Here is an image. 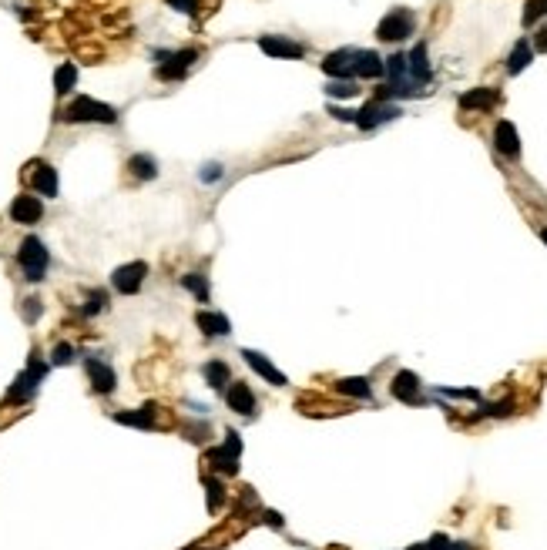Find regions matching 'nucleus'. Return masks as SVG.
I'll return each mask as SVG.
<instances>
[{"label":"nucleus","instance_id":"nucleus-17","mask_svg":"<svg viewBox=\"0 0 547 550\" xmlns=\"http://www.w3.org/2000/svg\"><path fill=\"white\" fill-rule=\"evenodd\" d=\"M497 101H501V94L494 88H473V91L460 94V107L463 111H490Z\"/></svg>","mask_w":547,"mask_h":550},{"label":"nucleus","instance_id":"nucleus-23","mask_svg":"<svg viewBox=\"0 0 547 550\" xmlns=\"http://www.w3.org/2000/svg\"><path fill=\"white\" fill-rule=\"evenodd\" d=\"M531 61H534V47L527 44V37H520L514 44V51H510V58H507V74H520Z\"/></svg>","mask_w":547,"mask_h":550},{"label":"nucleus","instance_id":"nucleus-11","mask_svg":"<svg viewBox=\"0 0 547 550\" xmlns=\"http://www.w3.org/2000/svg\"><path fill=\"white\" fill-rule=\"evenodd\" d=\"M225 403L232 412H239V416H252L256 412V393H252V386L242 380H232L225 393Z\"/></svg>","mask_w":547,"mask_h":550},{"label":"nucleus","instance_id":"nucleus-24","mask_svg":"<svg viewBox=\"0 0 547 550\" xmlns=\"http://www.w3.org/2000/svg\"><path fill=\"white\" fill-rule=\"evenodd\" d=\"M202 376H205V382H209L212 389H225L228 382H232V373H228V366L222 363V359H212V363H205Z\"/></svg>","mask_w":547,"mask_h":550},{"label":"nucleus","instance_id":"nucleus-9","mask_svg":"<svg viewBox=\"0 0 547 550\" xmlns=\"http://www.w3.org/2000/svg\"><path fill=\"white\" fill-rule=\"evenodd\" d=\"M84 369H88V380H91V389H94V393H101V396L114 393V386H118V373L107 366L105 359L88 356V359H84Z\"/></svg>","mask_w":547,"mask_h":550},{"label":"nucleus","instance_id":"nucleus-6","mask_svg":"<svg viewBox=\"0 0 547 550\" xmlns=\"http://www.w3.org/2000/svg\"><path fill=\"white\" fill-rule=\"evenodd\" d=\"M154 58H158V61H168V64H158V81H178V77H185L188 67L195 64L198 47H185V51H175V54L158 51Z\"/></svg>","mask_w":547,"mask_h":550},{"label":"nucleus","instance_id":"nucleus-19","mask_svg":"<svg viewBox=\"0 0 547 550\" xmlns=\"http://www.w3.org/2000/svg\"><path fill=\"white\" fill-rule=\"evenodd\" d=\"M494 145H497V152L507 154V158H517L520 154V138H517V128L510 121H501L497 124V131H494Z\"/></svg>","mask_w":547,"mask_h":550},{"label":"nucleus","instance_id":"nucleus-4","mask_svg":"<svg viewBox=\"0 0 547 550\" xmlns=\"http://www.w3.org/2000/svg\"><path fill=\"white\" fill-rule=\"evenodd\" d=\"M239 453H242V436L235 429H228L225 443L209 450V463H212V470H218V474L235 476L239 474Z\"/></svg>","mask_w":547,"mask_h":550},{"label":"nucleus","instance_id":"nucleus-39","mask_svg":"<svg viewBox=\"0 0 547 550\" xmlns=\"http://www.w3.org/2000/svg\"><path fill=\"white\" fill-rule=\"evenodd\" d=\"M534 51H541V54L547 51V24H544V27H541L537 34H534Z\"/></svg>","mask_w":547,"mask_h":550},{"label":"nucleus","instance_id":"nucleus-8","mask_svg":"<svg viewBox=\"0 0 547 550\" xmlns=\"http://www.w3.org/2000/svg\"><path fill=\"white\" fill-rule=\"evenodd\" d=\"M400 114H403V111H400L396 105H390V101H369L363 111H356V124H360L363 131H373V128L393 121V118H400Z\"/></svg>","mask_w":547,"mask_h":550},{"label":"nucleus","instance_id":"nucleus-18","mask_svg":"<svg viewBox=\"0 0 547 550\" xmlns=\"http://www.w3.org/2000/svg\"><path fill=\"white\" fill-rule=\"evenodd\" d=\"M31 185H34V192H37V195H44V199H58V171L51 168V165H34Z\"/></svg>","mask_w":547,"mask_h":550},{"label":"nucleus","instance_id":"nucleus-41","mask_svg":"<svg viewBox=\"0 0 547 550\" xmlns=\"http://www.w3.org/2000/svg\"><path fill=\"white\" fill-rule=\"evenodd\" d=\"M541 239H544V245H547V229H541Z\"/></svg>","mask_w":547,"mask_h":550},{"label":"nucleus","instance_id":"nucleus-16","mask_svg":"<svg viewBox=\"0 0 547 550\" xmlns=\"http://www.w3.org/2000/svg\"><path fill=\"white\" fill-rule=\"evenodd\" d=\"M386 64L376 51H356V64H352V77H383Z\"/></svg>","mask_w":547,"mask_h":550},{"label":"nucleus","instance_id":"nucleus-29","mask_svg":"<svg viewBox=\"0 0 547 550\" xmlns=\"http://www.w3.org/2000/svg\"><path fill=\"white\" fill-rule=\"evenodd\" d=\"M541 17H547V0H527V7H524V27H534Z\"/></svg>","mask_w":547,"mask_h":550},{"label":"nucleus","instance_id":"nucleus-20","mask_svg":"<svg viewBox=\"0 0 547 550\" xmlns=\"http://www.w3.org/2000/svg\"><path fill=\"white\" fill-rule=\"evenodd\" d=\"M407 74H410V81H416V84H426L430 81V61H426V44H416L407 54Z\"/></svg>","mask_w":547,"mask_h":550},{"label":"nucleus","instance_id":"nucleus-3","mask_svg":"<svg viewBox=\"0 0 547 550\" xmlns=\"http://www.w3.org/2000/svg\"><path fill=\"white\" fill-rule=\"evenodd\" d=\"M47 369H51V366H47L44 359H41V356L34 352L31 359H27V369H24V373H20V376L14 380V386H11V393H7V403H27V399H31L34 393H37V386L44 382Z\"/></svg>","mask_w":547,"mask_h":550},{"label":"nucleus","instance_id":"nucleus-14","mask_svg":"<svg viewBox=\"0 0 547 550\" xmlns=\"http://www.w3.org/2000/svg\"><path fill=\"white\" fill-rule=\"evenodd\" d=\"M390 393H393L396 399H403V403H420V380L413 376L410 369H400L393 376V382H390Z\"/></svg>","mask_w":547,"mask_h":550},{"label":"nucleus","instance_id":"nucleus-27","mask_svg":"<svg viewBox=\"0 0 547 550\" xmlns=\"http://www.w3.org/2000/svg\"><path fill=\"white\" fill-rule=\"evenodd\" d=\"M77 84V67L71 61H64L58 71H54V91L58 94H67L71 88Z\"/></svg>","mask_w":547,"mask_h":550},{"label":"nucleus","instance_id":"nucleus-22","mask_svg":"<svg viewBox=\"0 0 547 550\" xmlns=\"http://www.w3.org/2000/svg\"><path fill=\"white\" fill-rule=\"evenodd\" d=\"M128 171L135 175L138 182H152V178H158V161L152 154H131L128 158Z\"/></svg>","mask_w":547,"mask_h":550},{"label":"nucleus","instance_id":"nucleus-38","mask_svg":"<svg viewBox=\"0 0 547 550\" xmlns=\"http://www.w3.org/2000/svg\"><path fill=\"white\" fill-rule=\"evenodd\" d=\"M329 114L336 121H356V111H350V107H329Z\"/></svg>","mask_w":547,"mask_h":550},{"label":"nucleus","instance_id":"nucleus-34","mask_svg":"<svg viewBox=\"0 0 547 550\" xmlns=\"http://www.w3.org/2000/svg\"><path fill=\"white\" fill-rule=\"evenodd\" d=\"M484 412L487 416H510L514 412V403L503 399V403H484Z\"/></svg>","mask_w":547,"mask_h":550},{"label":"nucleus","instance_id":"nucleus-28","mask_svg":"<svg viewBox=\"0 0 547 550\" xmlns=\"http://www.w3.org/2000/svg\"><path fill=\"white\" fill-rule=\"evenodd\" d=\"M182 286L195 295L198 302H209V282H205V275H198V272L182 275Z\"/></svg>","mask_w":547,"mask_h":550},{"label":"nucleus","instance_id":"nucleus-10","mask_svg":"<svg viewBox=\"0 0 547 550\" xmlns=\"http://www.w3.org/2000/svg\"><path fill=\"white\" fill-rule=\"evenodd\" d=\"M41 215H44V205L37 195H17L11 201V222H17V225H37Z\"/></svg>","mask_w":547,"mask_h":550},{"label":"nucleus","instance_id":"nucleus-15","mask_svg":"<svg viewBox=\"0 0 547 550\" xmlns=\"http://www.w3.org/2000/svg\"><path fill=\"white\" fill-rule=\"evenodd\" d=\"M242 356H245V363H249V366L256 369L258 376H262V380L269 382V386H286V376H282V373H279V369L272 366V363H269V359H265V356H262V352H256V349H242Z\"/></svg>","mask_w":547,"mask_h":550},{"label":"nucleus","instance_id":"nucleus-31","mask_svg":"<svg viewBox=\"0 0 547 550\" xmlns=\"http://www.w3.org/2000/svg\"><path fill=\"white\" fill-rule=\"evenodd\" d=\"M67 363H74V346L71 342H58L51 349V366H67Z\"/></svg>","mask_w":547,"mask_h":550},{"label":"nucleus","instance_id":"nucleus-5","mask_svg":"<svg viewBox=\"0 0 547 550\" xmlns=\"http://www.w3.org/2000/svg\"><path fill=\"white\" fill-rule=\"evenodd\" d=\"M413 27H416V17H413V11H407V7H393L390 14L380 20V27H376V37L380 41H407L413 34Z\"/></svg>","mask_w":547,"mask_h":550},{"label":"nucleus","instance_id":"nucleus-7","mask_svg":"<svg viewBox=\"0 0 547 550\" xmlns=\"http://www.w3.org/2000/svg\"><path fill=\"white\" fill-rule=\"evenodd\" d=\"M145 275H148V265H145V262H128V265H118V269H114L111 286L121 292V295H135V292L145 286Z\"/></svg>","mask_w":547,"mask_h":550},{"label":"nucleus","instance_id":"nucleus-12","mask_svg":"<svg viewBox=\"0 0 547 550\" xmlns=\"http://www.w3.org/2000/svg\"><path fill=\"white\" fill-rule=\"evenodd\" d=\"M352 64H356V51H352V47H343V51H333V54L322 61V71L333 77V81H352Z\"/></svg>","mask_w":547,"mask_h":550},{"label":"nucleus","instance_id":"nucleus-13","mask_svg":"<svg viewBox=\"0 0 547 550\" xmlns=\"http://www.w3.org/2000/svg\"><path fill=\"white\" fill-rule=\"evenodd\" d=\"M258 47L269 54V58H303L305 47L289 41V37H275V34H265V37H258Z\"/></svg>","mask_w":547,"mask_h":550},{"label":"nucleus","instance_id":"nucleus-30","mask_svg":"<svg viewBox=\"0 0 547 550\" xmlns=\"http://www.w3.org/2000/svg\"><path fill=\"white\" fill-rule=\"evenodd\" d=\"M107 309V292H91V295H88V302H84V306H81V316H88V319H91V316H98V312H105Z\"/></svg>","mask_w":547,"mask_h":550},{"label":"nucleus","instance_id":"nucleus-32","mask_svg":"<svg viewBox=\"0 0 547 550\" xmlns=\"http://www.w3.org/2000/svg\"><path fill=\"white\" fill-rule=\"evenodd\" d=\"M326 94H329V98H356L360 88H356L352 81H329V84H326Z\"/></svg>","mask_w":547,"mask_h":550},{"label":"nucleus","instance_id":"nucleus-26","mask_svg":"<svg viewBox=\"0 0 547 550\" xmlns=\"http://www.w3.org/2000/svg\"><path fill=\"white\" fill-rule=\"evenodd\" d=\"M118 423H128V427H141V429H152L154 427V406H141L138 412H114Z\"/></svg>","mask_w":547,"mask_h":550},{"label":"nucleus","instance_id":"nucleus-35","mask_svg":"<svg viewBox=\"0 0 547 550\" xmlns=\"http://www.w3.org/2000/svg\"><path fill=\"white\" fill-rule=\"evenodd\" d=\"M37 316H41V299H37V295H31V299H24V319L34 322Z\"/></svg>","mask_w":547,"mask_h":550},{"label":"nucleus","instance_id":"nucleus-21","mask_svg":"<svg viewBox=\"0 0 547 550\" xmlns=\"http://www.w3.org/2000/svg\"><path fill=\"white\" fill-rule=\"evenodd\" d=\"M195 322H198V329H202L205 336H212V339L232 333V326H228V319L222 316V312H205V309H202V312L195 316Z\"/></svg>","mask_w":547,"mask_h":550},{"label":"nucleus","instance_id":"nucleus-25","mask_svg":"<svg viewBox=\"0 0 547 550\" xmlns=\"http://www.w3.org/2000/svg\"><path fill=\"white\" fill-rule=\"evenodd\" d=\"M336 389H339L343 396L373 399V389H369V380H363V376H350V380H339V382H336Z\"/></svg>","mask_w":547,"mask_h":550},{"label":"nucleus","instance_id":"nucleus-40","mask_svg":"<svg viewBox=\"0 0 547 550\" xmlns=\"http://www.w3.org/2000/svg\"><path fill=\"white\" fill-rule=\"evenodd\" d=\"M410 550H437L433 544H416V547H410Z\"/></svg>","mask_w":547,"mask_h":550},{"label":"nucleus","instance_id":"nucleus-33","mask_svg":"<svg viewBox=\"0 0 547 550\" xmlns=\"http://www.w3.org/2000/svg\"><path fill=\"white\" fill-rule=\"evenodd\" d=\"M205 490H209V510L215 514V510L222 507V500H225V487H222L215 476H209V480H205Z\"/></svg>","mask_w":547,"mask_h":550},{"label":"nucleus","instance_id":"nucleus-37","mask_svg":"<svg viewBox=\"0 0 547 550\" xmlns=\"http://www.w3.org/2000/svg\"><path fill=\"white\" fill-rule=\"evenodd\" d=\"M198 178H202V182H218V178H222V165H215V161L212 165H205Z\"/></svg>","mask_w":547,"mask_h":550},{"label":"nucleus","instance_id":"nucleus-1","mask_svg":"<svg viewBox=\"0 0 547 550\" xmlns=\"http://www.w3.org/2000/svg\"><path fill=\"white\" fill-rule=\"evenodd\" d=\"M17 262H20V272H24L27 282H44L47 265H51V252H47V245L37 235H27L20 242V248H17Z\"/></svg>","mask_w":547,"mask_h":550},{"label":"nucleus","instance_id":"nucleus-36","mask_svg":"<svg viewBox=\"0 0 547 550\" xmlns=\"http://www.w3.org/2000/svg\"><path fill=\"white\" fill-rule=\"evenodd\" d=\"M171 11H182V14H195L198 11V0H168Z\"/></svg>","mask_w":547,"mask_h":550},{"label":"nucleus","instance_id":"nucleus-2","mask_svg":"<svg viewBox=\"0 0 547 550\" xmlns=\"http://www.w3.org/2000/svg\"><path fill=\"white\" fill-rule=\"evenodd\" d=\"M64 121L71 124H114L118 121V111L111 105H101V101H94V98H74L71 105L64 107L61 114Z\"/></svg>","mask_w":547,"mask_h":550}]
</instances>
